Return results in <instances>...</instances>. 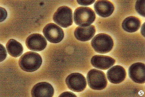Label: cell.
<instances>
[{
	"label": "cell",
	"instance_id": "5b68a950",
	"mask_svg": "<svg viewBox=\"0 0 145 97\" xmlns=\"http://www.w3.org/2000/svg\"><path fill=\"white\" fill-rule=\"evenodd\" d=\"M53 20L57 25L62 28L70 26L73 23L72 10L67 6L59 7L54 15Z\"/></svg>",
	"mask_w": 145,
	"mask_h": 97
},
{
	"label": "cell",
	"instance_id": "6da1fadb",
	"mask_svg": "<svg viewBox=\"0 0 145 97\" xmlns=\"http://www.w3.org/2000/svg\"><path fill=\"white\" fill-rule=\"evenodd\" d=\"M42 62V57L39 54L28 52L21 56L19 61V65L23 71L33 72L40 68Z\"/></svg>",
	"mask_w": 145,
	"mask_h": 97
},
{
	"label": "cell",
	"instance_id": "30bf717a",
	"mask_svg": "<svg viewBox=\"0 0 145 97\" xmlns=\"http://www.w3.org/2000/svg\"><path fill=\"white\" fill-rule=\"evenodd\" d=\"M54 92L51 84L43 82L37 83L33 87L31 95L34 97H52L53 96Z\"/></svg>",
	"mask_w": 145,
	"mask_h": 97
},
{
	"label": "cell",
	"instance_id": "ffe728a7",
	"mask_svg": "<svg viewBox=\"0 0 145 97\" xmlns=\"http://www.w3.org/2000/svg\"><path fill=\"white\" fill-rule=\"evenodd\" d=\"M77 2L79 4L82 5H88L93 4L95 1H84V0H78Z\"/></svg>",
	"mask_w": 145,
	"mask_h": 97
},
{
	"label": "cell",
	"instance_id": "44dd1931",
	"mask_svg": "<svg viewBox=\"0 0 145 97\" xmlns=\"http://www.w3.org/2000/svg\"><path fill=\"white\" fill-rule=\"evenodd\" d=\"M59 97H76L77 96L74 93H72L71 92H65L61 94Z\"/></svg>",
	"mask_w": 145,
	"mask_h": 97
},
{
	"label": "cell",
	"instance_id": "8992f818",
	"mask_svg": "<svg viewBox=\"0 0 145 97\" xmlns=\"http://www.w3.org/2000/svg\"><path fill=\"white\" fill-rule=\"evenodd\" d=\"M44 35L49 42L58 43L64 38V34L61 28L54 23L47 24L43 30Z\"/></svg>",
	"mask_w": 145,
	"mask_h": 97
},
{
	"label": "cell",
	"instance_id": "5bb4252c",
	"mask_svg": "<svg viewBox=\"0 0 145 97\" xmlns=\"http://www.w3.org/2000/svg\"><path fill=\"white\" fill-rule=\"evenodd\" d=\"M95 32V28L93 25L86 27L79 26L75 29L74 35L78 40L86 42L93 37Z\"/></svg>",
	"mask_w": 145,
	"mask_h": 97
},
{
	"label": "cell",
	"instance_id": "e0dca14e",
	"mask_svg": "<svg viewBox=\"0 0 145 97\" xmlns=\"http://www.w3.org/2000/svg\"><path fill=\"white\" fill-rule=\"evenodd\" d=\"M145 0L143 1H137L135 5V9L138 13H139L140 16L145 17Z\"/></svg>",
	"mask_w": 145,
	"mask_h": 97
},
{
	"label": "cell",
	"instance_id": "277c9868",
	"mask_svg": "<svg viewBox=\"0 0 145 97\" xmlns=\"http://www.w3.org/2000/svg\"><path fill=\"white\" fill-rule=\"evenodd\" d=\"M88 86L92 89L102 90L106 88L107 84L105 73L101 70L93 69L87 75Z\"/></svg>",
	"mask_w": 145,
	"mask_h": 97
},
{
	"label": "cell",
	"instance_id": "3957f363",
	"mask_svg": "<svg viewBox=\"0 0 145 97\" xmlns=\"http://www.w3.org/2000/svg\"><path fill=\"white\" fill-rule=\"evenodd\" d=\"M91 45L97 52L106 54L112 49L114 42L110 35L104 33H101L93 37L91 41Z\"/></svg>",
	"mask_w": 145,
	"mask_h": 97
},
{
	"label": "cell",
	"instance_id": "7c38bea8",
	"mask_svg": "<svg viewBox=\"0 0 145 97\" xmlns=\"http://www.w3.org/2000/svg\"><path fill=\"white\" fill-rule=\"evenodd\" d=\"M115 63V60L113 58L103 55H96L91 59V63L93 66L101 70L108 69Z\"/></svg>",
	"mask_w": 145,
	"mask_h": 97
},
{
	"label": "cell",
	"instance_id": "2e32d148",
	"mask_svg": "<svg viewBox=\"0 0 145 97\" xmlns=\"http://www.w3.org/2000/svg\"><path fill=\"white\" fill-rule=\"evenodd\" d=\"M6 46L8 53L12 57H19L23 52L22 45L15 39H10L6 44Z\"/></svg>",
	"mask_w": 145,
	"mask_h": 97
},
{
	"label": "cell",
	"instance_id": "d6986e66",
	"mask_svg": "<svg viewBox=\"0 0 145 97\" xmlns=\"http://www.w3.org/2000/svg\"><path fill=\"white\" fill-rule=\"evenodd\" d=\"M1 22L4 21L7 17V12L4 8L1 7Z\"/></svg>",
	"mask_w": 145,
	"mask_h": 97
},
{
	"label": "cell",
	"instance_id": "9c48e42d",
	"mask_svg": "<svg viewBox=\"0 0 145 97\" xmlns=\"http://www.w3.org/2000/svg\"><path fill=\"white\" fill-rule=\"evenodd\" d=\"M129 74L132 81L138 83H144L145 82V66L142 63H136L129 68Z\"/></svg>",
	"mask_w": 145,
	"mask_h": 97
},
{
	"label": "cell",
	"instance_id": "ac0fdd59",
	"mask_svg": "<svg viewBox=\"0 0 145 97\" xmlns=\"http://www.w3.org/2000/svg\"><path fill=\"white\" fill-rule=\"evenodd\" d=\"M0 48H1V62H2L5 60L7 57V52L6 48L2 45H0Z\"/></svg>",
	"mask_w": 145,
	"mask_h": 97
},
{
	"label": "cell",
	"instance_id": "4fadbf2b",
	"mask_svg": "<svg viewBox=\"0 0 145 97\" xmlns=\"http://www.w3.org/2000/svg\"><path fill=\"white\" fill-rule=\"evenodd\" d=\"M94 7L97 14L103 18H106L110 16L114 10L112 3L107 0L97 1Z\"/></svg>",
	"mask_w": 145,
	"mask_h": 97
},
{
	"label": "cell",
	"instance_id": "8fae6325",
	"mask_svg": "<svg viewBox=\"0 0 145 97\" xmlns=\"http://www.w3.org/2000/svg\"><path fill=\"white\" fill-rule=\"evenodd\" d=\"M106 75L109 81L114 84H118L126 79L127 73L122 66L117 65L113 66L108 70Z\"/></svg>",
	"mask_w": 145,
	"mask_h": 97
},
{
	"label": "cell",
	"instance_id": "52a82bcc",
	"mask_svg": "<svg viewBox=\"0 0 145 97\" xmlns=\"http://www.w3.org/2000/svg\"><path fill=\"white\" fill-rule=\"evenodd\" d=\"M66 84L70 90L76 92H80L86 88L87 86L86 79L83 74L75 73L67 76Z\"/></svg>",
	"mask_w": 145,
	"mask_h": 97
},
{
	"label": "cell",
	"instance_id": "7a4b0ae2",
	"mask_svg": "<svg viewBox=\"0 0 145 97\" xmlns=\"http://www.w3.org/2000/svg\"><path fill=\"white\" fill-rule=\"evenodd\" d=\"M75 23L80 27H88L93 23L95 14L92 9L87 7H80L75 10L73 14Z\"/></svg>",
	"mask_w": 145,
	"mask_h": 97
},
{
	"label": "cell",
	"instance_id": "9a60e30c",
	"mask_svg": "<svg viewBox=\"0 0 145 97\" xmlns=\"http://www.w3.org/2000/svg\"><path fill=\"white\" fill-rule=\"evenodd\" d=\"M140 20L134 16H130L126 18L122 22V27L124 31L129 33L136 32L140 26Z\"/></svg>",
	"mask_w": 145,
	"mask_h": 97
},
{
	"label": "cell",
	"instance_id": "ba28073f",
	"mask_svg": "<svg viewBox=\"0 0 145 97\" xmlns=\"http://www.w3.org/2000/svg\"><path fill=\"white\" fill-rule=\"evenodd\" d=\"M47 44L44 37L38 33L31 34L26 40V45L27 48L35 52L42 51L46 47Z\"/></svg>",
	"mask_w": 145,
	"mask_h": 97
}]
</instances>
